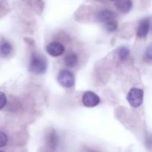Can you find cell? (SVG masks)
Segmentation results:
<instances>
[{
    "mask_svg": "<svg viewBox=\"0 0 152 152\" xmlns=\"http://www.w3.org/2000/svg\"><path fill=\"white\" fill-rule=\"evenodd\" d=\"M144 92L142 89L133 88L129 91L127 99L129 104L134 108H137L142 105L143 102Z\"/></svg>",
    "mask_w": 152,
    "mask_h": 152,
    "instance_id": "2",
    "label": "cell"
},
{
    "mask_svg": "<svg viewBox=\"0 0 152 152\" xmlns=\"http://www.w3.org/2000/svg\"><path fill=\"white\" fill-rule=\"evenodd\" d=\"M58 83L64 88H69L73 87L75 83V78L72 72L68 70H62L57 76Z\"/></svg>",
    "mask_w": 152,
    "mask_h": 152,
    "instance_id": "3",
    "label": "cell"
},
{
    "mask_svg": "<svg viewBox=\"0 0 152 152\" xmlns=\"http://www.w3.org/2000/svg\"><path fill=\"white\" fill-rule=\"evenodd\" d=\"M29 71L35 74H44L47 69V61L41 55L33 53L29 64Z\"/></svg>",
    "mask_w": 152,
    "mask_h": 152,
    "instance_id": "1",
    "label": "cell"
},
{
    "mask_svg": "<svg viewBox=\"0 0 152 152\" xmlns=\"http://www.w3.org/2000/svg\"><path fill=\"white\" fill-rule=\"evenodd\" d=\"M117 22L113 20H109L108 22H106V23L105 24V28L108 32L111 33L114 32L117 30Z\"/></svg>",
    "mask_w": 152,
    "mask_h": 152,
    "instance_id": "12",
    "label": "cell"
},
{
    "mask_svg": "<svg viewBox=\"0 0 152 152\" xmlns=\"http://www.w3.org/2000/svg\"><path fill=\"white\" fill-rule=\"evenodd\" d=\"M7 136L5 133L2 132H0V148L4 147L7 143Z\"/></svg>",
    "mask_w": 152,
    "mask_h": 152,
    "instance_id": "13",
    "label": "cell"
},
{
    "mask_svg": "<svg viewBox=\"0 0 152 152\" xmlns=\"http://www.w3.org/2000/svg\"><path fill=\"white\" fill-rule=\"evenodd\" d=\"M115 17V13L108 9H104L97 13V19L100 22H108Z\"/></svg>",
    "mask_w": 152,
    "mask_h": 152,
    "instance_id": "8",
    "label": "cell"
},
{
    "mask_svg": "<svg viewBox=\"0 0 152 152\" xmlns=\"http://www.w3.org/2000/svg\"><path fill=\"white\" fill-rule=\"evenodd\" d=\"M129 53H130V51L126 47H121L118 50V56L122 61L127 59L129 56Z\"/></svg>",
    "mask_w": 152,
    "mask_h": 152,
    "instance_id": "11",
    "label": "cell"
},
{
    "mask_svg": "<svg viewBox=\"0 0 152 152\" xmlns=\"http://www.w3.org/2000/svg\"><path fill=\"white\" fill-rule=\"evenodd\" d=\"M65 63L68 67H74L78 63V56L75 53H70L65 56Z\"/></svg>",
    "mask_w": 152,
    "mask_h": 152,
    "instance_id": "9",
    "label": "cell"
},
{
    "mask_svg": "<svg viewBox=\"0 0 152 152\" xmlns=\"http://www.w3.org/2000/svg\"><path fill=\"white\" fill-rule=\"evenodd\" d=\"M46 50L50 56L57 57V56H62L64 53L65 46L59 42H53L48 45Z\"/></svg>",
    "mask_w": 152,
    "mask_h": 152,
    "instance_id": "5",
    "label": "cell"
},
{
    "mask_svg": "<svg viewBox=\"0 0 152 152\" xmlns=\"http://www.w3.org/2000/svg\"><path fill=\"white\" fill-rule=\"evenodd\" d=\"M6 102H7L6 95L3 92H0V110H1L5 106Z\"/></svg>",
    "mask_w": 152,
    "mask_h": 152,
    "instance_id": "14",
    "label": "cell"
},
{
    "mask_svg": "<svg viewBox=\"0 0 152 152\" xmlns=\"http://www.w3.org/2000/svg\"><path fill=\"white\" fill-rule=\"evenodd\" d=\"M100 102L99 96L93 91H86L83 96V105L88 108H93L99 105Z\"/></svg>",
    "mask_w": 152,
    "mask_h": 152,
    "instance_id": "4",
    "label": "cell"
},
{
    "mask_svg": "<svg viewBox=\"0 0 152 152\" xmlns=\"http://www.w3.org/2000/svg\"><path fill=\"white\" fill-rule=\"evenodd\" d=\"M12 50H13L12 45L10 43L7 42H5L3 43L1 45V47H0V52H1V53L3 56H7V55H9L11 53Z\"/></svg>",
    "mask_w": 152,
    "mask_h": 152,
    "instance_id": "10",
    "label": "cell"
},
{
    "mask_svg": "<svg viewBox=\"0 0 152 152\" xmlns=\"http://www.w3.org/2000/svg\"><path fill=\"white\" fill-rule=\"evenodd\" d=\"M113 1H114V0H113Z\"/></svg>",
    "mask_w": 152,
    "mask_h": 152,
    "instance_id": "17",
    "label": "cell"
},
{
    "mask_svg": "<svg viewBox=\"0 0 152 152\" xmlns=\"http://www.w3.org/2000/svg\"><path fill=\"white\" fill-rule=\"evenodd\" d=\"M151 26V19L150 17L145 18L140 22L137 28V34L139 38H145L148 34Z\"/></svg>",
    "mask_w": 152,
    "mask_h": 152,
    "instance_id": "6",
    "label": "cell"
},
{
    "mask_svg": "<svg viewBox=\"0 0 152 152\" xmlns=\"http://www.w3.org/2000/svg\"><path fill=\"white\" fill-rule=\"evenodd\" d=\"M145 59H146V61L151 60V47L149 46L145 50Z\"/></svg>",
    "mask_w": 152,
    "mask_h": 152,
    "instance_id": "15",
    "label": "cell"
},
{
    "mask_svg": "<svg viewBox=\"0 0 152 152\" xmlns=\"http://www.w3.org/2000/svg\"><path fill=\"white\" fill-rule=\"evenodd\" d=\"M115 4L117 10L123 13L129 12L132 7V0H117Z\"/></svg>",
    "mask_w": 152,
    "mask_h": 152,
    "instance_id": "7",
    "label": "cell"
},
{
    "mask_svg": "<svg viewBox=\"0 0 152 152\" xmlns=\"http://www.w3.org/2000/svg\"><path fill=\"white\" fill-rule=\"evenodd\" d=\"M0 152H4V151H0Z\"/></svg>",
    "mask_w": 152,
    "mask_h": 152,
    "instance_id": "16",
    "label": "cell"
}]
</instances>
